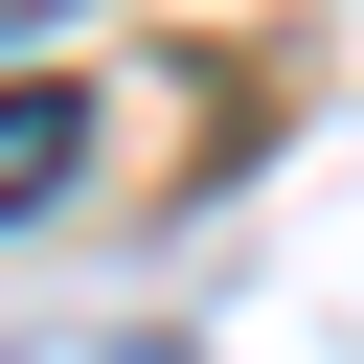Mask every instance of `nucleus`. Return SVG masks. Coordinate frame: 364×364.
Wrapping results in <instances>:
<instances>
[{"label":"nucleus","instance_id":"obj_1","mask_svg":"<svg viewBox=\"0 0 364 364\" xmlns=\"http://www.w3.org/2000/svg\"><path fill=\"white\" fill-rule=\"evenodd\" d=\"M68 159H91V91H0V228L68 205Z\"/></svg>","mask_w":364,"mask_h":364},{"label":"nucleus","instance_id":"obj_2","mask_svg":"<svg viewBox=\"0 0 364 364\" xmlns=\"http://www.w3.org/2000/svg\"><path fill=\"white\" fill-rule=\"evenodd\" d=\"M23 364H182V341H91V318H46V341H23Z\"/></svg>","mask_w":364,"mask_h":364},{"label":"nucleus","instance_id":"obj_3","mask_svg":"<svg viewBox=\"0 0 364 364\" xmlns=\"http://www.w3.org/2000/svg\"><path fill=\"white\" fill-rule=\"evenodd\" d=\"M0 23H46V0H0Z\"/></svg>","mask_w":364,"mask_h":364}]
</instances>
